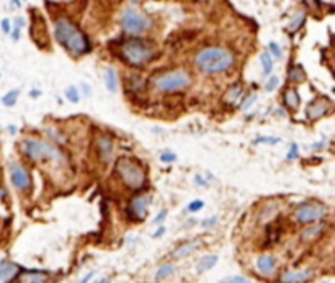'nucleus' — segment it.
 <instances>
[{"instance_id":"nucleus-1","label":"nucleus","mask_w":335,"mask_h":283,"mask_svg":"<svg viewBox=\"0 0 335 283\" xmlns=\"http://www.w3.org/2000/svg\"><path fill=\"white\" fill-rule=\"evenodd\" d=\"M54 38L71 56L79 57L92 51L89 38L67 17H57L54 20Z\"/></svg>"},{"instance_id":"nucleus-2","label":"nucleus","mask_w":335,"mask_h":283,"mask_svg":"<svg viewBox=\"0 0 335 283\" xmlns=\"http://www.w3.org/2000/svg\"><path fill=\"white\" fill-rule=\"evenodd\" d=\"M193 62L201 72L213 75L231 69L236 62V56L231 49L224 46H206L195 54Z\"/></svg>"},{"instance_id":"nucleus-3","label":"nucleus","mask_w":335,"mask_h":283,"mask_svg":"<svg viewBox=\"0 0 335 283\" xmlns=\"http://www.w3.org/2000/svg\"><path fill=\"white\" fill-rule=\"evenodd\" d=\"M119 57L131 67H142L154 57V43L131 36L119 43Z\"/></svg>"},{"instance_id":"nucleus-4","label":"nucleus","mask_w":335,"mask_h":283,"mask_svg":"<svg viewBox=\"0 0 335 283\" xmlns=\"http://www.w3.org/2000/svg\"><path fill=\"white\" fill-rule=\"evenodd\" d=\"M20 149L23 152V156L33 162H41V161H48V162H62L66 161L62 151L54 146L49 141L38 139V138H26L21 141Z\"/></svg>"},{"instance_id":"nucleus-5","label":"nucleus","mask_w":335,"mask_h":283,"mask_svg":"<svg viewBox=\"0 0 335 283\" xmlns=\"http://www.w3.org/2000/svg\"><path fill=\"white\" fill-rule=\"evenodd\" d=\"M114 175L126 189L139 190L146 185V172L139 162L131 157H118L114 162Z\"/></svg>"},{"instance_id":"nucleus-6","label":"nucleus","mask_w":335,"mask_h":283,"mask_svg":"<svg viewBox=\"0 0 335 283\" xmlns=\"http://www.w3.org/2000/svg\"><path fill=\"white\" fill-rule=\"evenodd\" d=\"M150 84L159 92L168 94V92H177V90L186 89L191 84V77L185 69H172V71L162 72V74H157L150 80Z\"/></svg>"},{"instance_id":"nucleus-7","label":"nucleus","mask_w":335,"mask_h":283,"mask_svg":"<svg viewBox=\"0 0 335 283\" xmlns=\"http://www.w3.org/2000/svg\"><path fill=\"white\" fill-rule=\"evenodd\" d=\"M150 26V20L144 13L137 12L136 8L128 7L121 15V28L126 35L136 36L144 33Z\"/></svg>"},{"instance_id":"nucleus-8","label":"nucleus","mask_w":335,"mask_h":283,"mask_svg":"<svg viewBox=\"0 0 335 283\" xmlns=\"http://www.w3.org/2000/svg\"><path fill=\"white\" fill-rule=\"evenodd\" d=\"M329 209L325 205L317 202H304L299 203L295 209V220L301 225H311V223H317L327 216Z\"/></svg>"},{"instance_id":"nucleus-9","label":"nucleus","mask_w":335,"mask_h":283,"mask_svg":"<svg viewBox=\"0 0 335 283\" xmlns=\"http://www.w3.org/2000/svg\"><path fill=\"white\" fill-rule=\"evenodd\" d=\"M152 202V195H136L126 208L128 218L132 221H144L148 216L149 203Z\"/></svg>"},{"instance_id":"nucleus-10","label":"nucleus","mask_w":335,"mask_h":283,"mask_svg":"<svg viewBox=\"0 0 335 283\" xmlns=\"http://www.w3.org/2000/svg\"><path fill=\"white\" fill-rule=\"evenodd\" d=\"M8 169H10V182L17 190L25 191L31 189V175L25 166L18 162H10Z\"/></svg>"},{"instance_id":"nucleus-11","label":"nucleus","mask_w":335,"mask_h":283,"mask_svg":"<svg viewBox=\"0 0 335 283\" xmlns=\"http://www.w3.org/2000/svg\"><path fill=\"white\" fill-rule=\"evenodd\" d=\"M255 267L261 277H273L277 273V259L273 254H261L257 257Z\"/></svg>"},{"instance_id":"nucleus-12","label":"nucleus","mask_w":335,"mask_h":283,"mask_svg":"<svg viewBox=\"0 0 335 283\" xmlns=\"http://www.w3.org/2000/svg\"><path fill=\"white\" fill-rule=\"evenodd\" d=\"M330 110V105L325 102V100H316V102H313L307 107V112L306 115L309 120H319V118H322L325 113H327Z\"/></svg>"},{"instance_id":"nucleus-13","label":"nucleus","mask_w":335,"mask_h":283,"mask_svg":"<svg viewBox=\"0 0 335 283\" xmlns=\"http://www.w3.org/2000/svg\"><path fill=\"white\" fill-rule=\"evenodd\" d=\"M21 268L13 262H7V260H0V282H8L15 280Z\"/></svg>"},{"instance_id":"nucleus-14","label":"nucleus","mask_w":335,"mask_h":283,"mask_svg":"<svg viewBox=\"0 0 335 283\" xmlns=\"http://www.w3.org/2000/svg\"><path fill=\"white\" fill-rule=\"evenodd\" d=\"M97 149H98V154H100V159H102L103 162L110 161V157H112L113 154V139L110 138V136H98L97 138Z\"/></svg>"},{"instance_id":"nucleus-15","label":"nucleus","mask_w":335,"mask_h":283,"mask_svg":"<svg viewBox=\"0 0 335 283\" xmlns=\"http://www.w3.org/2000/svg\"><path fill=\"white\" fill-rule=\"evenodd\" d=\"M311 277H313V270H309V268H304V270H286L279 275V280L293 283V282H306Z\"/></svg>"},{"instance_id":"nucleus-16","label":"nucleus","mask_w":335,"mask_h":283,"mask_svg":"<svg viewBox=\"0 0 335 283\" xmlns=\"http://www.w3.org/2000/svg\"><path fill=\"white\" fill-rule=\"evenodd\" d=\"M325 229V225L324 223H311L309 226L306 227V229H302L301 232V241H304V243H309V241H314L317 239V237L322 234Z\"/></svg>"},{"instance_id":"nucleus-17","label":"nucleus","mask_w":335,"mask_h":283,"mask_svg":"<svg viewBox=\"0 0 335 283\" xmlns=\"http://www.w3.org/2000/svg\"><path fill=\"white\" fill-rule=\"evenodd\" d=\"M244 95V85L242 84H234L227 89V92L223 95V102L226 105H236Z\"/></svg>"},{"instance_id":"nucleus-18","label":"nucleus","mask_w":335,"mask_h":283,"mask_svg":"<svg viewBox=\"0 0 335 283\" xmlns=\"http://www.w3.org/2000/svg\"><path fill=\"white\" fill-rule=\"evenodd\" d=\"M198 243L196 241H193V243H183L180 244L178 247L173 249V252H172V257L173 259H183V257H186V255H190L191 252H195L196 249H198Z\"/></svg>"},{"instance_id":"nucleus-19","label":"nucleus","mask_w":335,"mask_h":283,"mask_svg":"<svg viewBox=\"0 0 335 283\" xmlns=\"http://www.w3.org/2000/svg\"><path fill=\"white\" fill-rule=\"evenodd\" d=\"M283 102L284 105H286L290 110H298V107H299V94H298L296 89H293V87H290V89L284 90L283 94Z\"/></svg>"},{"instance_id":"nucleus-20","label":"nucleus","mask_w":335,"mask_h":283,"mask_svg":"<svg viewBox=\"0 0 335 283\" xmlns=\"http://www.w3.org/2000/svg\"><path fill=\"white\" fill-rule=\"evenodd\" d=\"M49 273L48 272H43V270H25V272H20L18 273V280L21 282H44L46 278H48Z\"/></svg>"},{"instance_id":"nucleus-21","label":"nucleus","mask_w":335,"mask_h":283,"mask_svg":"<svg viewBox=\"0 0 335 283\" xmlns=\"http://www.w3.org/2000/svg\"><path fill=\"white\" fill-rule=\"evenodd\" d=\"M218 264V255L214 254H208L205 255V257H201V260L198 264H196V272L198 273H203V272H208L211 270L214 265Z\"/></svg>"},{"instance_id":"nucleus-22","label":"nucleus","mask_w":335,"mask_h":283,"mask_svg":"<svg viewBox=\"0 0 335 283\" xmlns=\"http://www.w3.org/2000/svg\"><path fill=\"white\" fill-rule=\"evenodd\" d=\"M105 84H107L108 92H116L118 90V74L114 67H107L105 71Z\"/></svg>"},{"instance_id":"nucleus-23","label":"nucleus","mask_w":335,"mask_h":283,"mask_svg":"<svg viewBox=\"0 0 335 283\" xmlns=\"http://www.w3.org/2000/svg\"><path fill=\"white\" fill-rule=\"evenodd\" d=\"M273 61L275 59L268 51H263L260 54V64H261V69H263L261 74H263L265 77H268L273 72Z\"/></svg>"},{"instance_id":"nucleus-24","label":"nucleus","mask_w":335,"mask_h":283,"mask_svg":"<svg viewBox=\"0 0 335 283\" xmlns=\"http://www.w3.org/2000/svg\"><path fill=\"white\" fill-rule=\"evenodd\" d=\"M144 85L146 80L139 75H130L126 80V89L130 92H141V90H144Z\"/></svg>"},{"instance_id":"nucleus-25","label":"nucleus","mask_w":335,"mask_h":283,"mask_svg":"<svg viewBox=\"0 0 335 283\" xmlns=\"http://www.w3.org/2000/svg\"><path fill=\"white\" fill-rule=\"evenodd\" d=\"M288 79L293 84H301V82L306 80V72L302 71L301 66H293L290 71H288Z\"/></svg>"},{"instance_id":"nucleus-26","label":"nucleus","mask_w":335,"mask_h":283,"mask_svg":"<svg viewBox=\"0 0 335 283\" xmlns=\"http://www.w3.org/2000/svg\"><path fill=\"white\" fill-rule=\"evenodd\" d=\"M177 270V267L173 265V264L170 262H167V264H164V265H160L157 268V272H155V280H164V278H168L170 275H173Z\"/></svg>"},{"instance_id":"nucleus-27","label":"nucleus","mask_w":335,"mask_h":283,"mask_svg":"<svg viewBox=\"0 0 335 283\" xmlns=\"http://www.w3.org/2000/svg\"><path fill=\"white\" fill-rule=\"evenodd\" d=\"M18 97H20V92H18V90L15 89V90H10V92H7L0 100H2V103L5 105V107H13V105L17 103Z\"/></svg>"},{"instance_id":"nucleus-28","label":"nucleus","mask_w":335,"mask_h":283,"mask_svg":"<svg viewBox=\"0 0 335 283\" xmlns=\"http://www.w3.org/2000/svg\"><path fill=\"white\" fill-rule=\"evenodd\" d=\"M44 133L48 138H51L54 141H57V143H61V144H66V136H64L62 133H59V131L56 130V128H44Z\"/></svg>"},{"instance_id":"nucleus-29","label":"nucleus","mask_w":335,"mask_h":283,"mask_svg":"<svg viewBox=\"0 0 335 283\" xmlns=\"http://www.w3.org/2000/svg\"><path fill=\"white\" fill-rule=\"evenodd\" d=\"M66 98L71 103H79L80 102V94H79V90H77V87H74V85L67 87V89H66Z\"/></svg>"},{"instance_id":"nucleus-30","label":"nucleus","mask_w":335,"mask_h":283,"mask_svg":"<svg viewBox=\"0 0 335 283\" xmlns=\"http://www.w3.org/2000/svg\"><path fill=\"white\" fill-rule=\"evenodd\" d=\"M304 18H306L304 13H302V12H296L295 17H293V21H291L290 28H291V30H299L301 25L304 23Z\"/></svg>"},{"instance_id":"nucleus-31","label":"nucleus","mask_w":335,"mask_h":283,"mask_svg":"<svg viewBox=\"0 0 335 283\" xmlns=\"http://www.w3.org/2000/svg\"><path fill=\"white\" fill-rule=\"evenodd\" d=\"M257 100H259V94H257V92L250 94L249 97L242 100V103H241V108H242V110H244V112H245V110H249V108H250L252 105H254V103L257 102Z\"/></svg>"},{"instance_id":"nucleus-32","label":"nucleus","mask_w":335,"mask_h":283,"mask_svg":"<svg viewBox=\"0 0 335 283\" xmlns=\"http://www.w3.org/2000/svg\"><path fill=\"white\" fill-rule=\"evenodd\" d=\"M279 85V77L278 75H272L270 74L268 75V80H267V84H265V90L267 92H273L275 89Z\"/></svg>"},{"instance_id":"nucleus-33","label":"nucleus","mask_w":335,"mask_h":283,"mask_svg":"<svg viewBox=\"0 0 335 283\" xmlns=\"http://www.w3.org/2000/svg\"><path fill=\"white\" fill-rule=\"evenodd\" d=\"M268 53L277 59L281 57V48H279L278 43H275V41H270L268 43Z\"/></svg>"},{"instance_id":"nucleus-34","label":"nucleus","mask_w":335,"mask_h":283,"mask_svg":"<svg viewBox=\"0 0 335 283\" xmlns=\"http://www.w3.org/2000/svg\"><path fill=\"white\" fill-rule=\"evenodd\" d=\"M298 156H299V146H298L296 143H291L290 152L286 154V159H288V161H295Z\"/></svg>"},{"instance_id":"nucleus-35","label":"nucleus","mask_w":335,"mask_h":283,"mask_svg":"<svg viewBox=\"0 0 335 283\" xmlns=\"http://www.w3.org/2000/svg\"><path fill=\"white\" fill-rule=\"evenodd\" d=\"M279 143L278 138H268V136H260V138L254 139V144H277Z\"/></svg>"},{"instance_id":"nucleus-36","label":"nucleus","mask_w":335,"mask_h":283,"mask_svg":"<svg viewBox=\"0 0 335 283\" xmlns=\"http://www.w3.org/2000/svg\"><path fill=\"white\" fill-rule=\"evenodd\" d=\"M160 161H162L164 164H170V162L177 161V156L173 152H170V151H165V152L160 154Z\"/></svg>"},{"instance_id":"nucleus-37","label":"nucleus","mask_w":335,"mask_h":283,"mask_svg":"<svg viewBox=\"0 0 335 283\" xmlns=\"http://www.w3.org/2000/svg\"><path fill=\"white\" fill-rule=\"evenodd\" d=\"M203 207H205L203 200H193V202H190V205H188V211L196 213V211H200V209L203 208Z\"/></svg>"},{"instance_id":"nucleus-38","label":"nucleus","mask_w":335,"mask_h":283,"mask_svg":"<svg viewBox=\"0 0 335 283\" xmlns=\"http://www.w3.org/2000/svg\"><path fill=\"white\" fill-rule=\"evenodd\" d=\"M0 28H2V31L5 35H10V31H12V21L8 20V18H2V21H0Z\"/></svg>"},{"instance_id":"nucleus-39","label":"nucleus","mask_w":335,"mask_h":283,"mask_svg":"<svg viewBox=\"0 0 335 283\" xmlns=\"http://www.w3.org/2000/svg\"><path fill=\"white\" fill-rule=\"evenodd\" d=\"M224 282H234V283H249L250 282V278H247V277H242V275H231V277H227L226 280Z\"/></svg>"},{"instance_id":"nucleus-40","label":"nucleus","mask_w":335,"mask_h":283,"mask_svg":"<svg viewBox=\"0 0 335 283\" xmlns=\"http://www.w3.org/2000/svg\"><path fill=\"white\" fill-rule=\"evenodd\" d=\"M165 218H167V209H162V211H159L157 216H155L154 220H152V223H154V225H160V223H162Z\"/></svg>"},{"instance_id":"nucleus-41","label":"nucleus","mask_w":335,"mask_h":283,"mask_svg":"<svg viewBox=\"0 0 335 283\" xmlns=\"http://www.w3.org/2000/svg\"><path fill=\"white\" fill-rule=\"evenodd\" d=\"M20 35H21V28H18V26H13L12 31H10V36L13 41H18L20 39Z\"/></svg>"},{"instance_id":"nucleus-42","label":"nucleus","mask_w":335,"mask_h":283,"mask_svg":"<svg viewBox=\"0 0 335 283\" xmlns=\"http://www.w3.org/2000/svg\"><path fill=\"white\" fill-rule=\"evenodd\" d=\"M306 3V7L309 8H319L320 7V0H302Z\"/></svg>"},{"instance_id":"nucleus-43","label":"nucleus","mask_w":335,"mask_h":283,"mask_svg":"<svg viewBox=\"0 0 335 283\" xmlns=\"http://www.w3.org/2000/svg\"><path fill=\"white\" fill-rule=\"evenodd\" d=\"M165 231H167V227H165V226H159L157 231H155L154 234H152V237H154V239H159V237H162L165 234Z\"/></svg>"},{"instance_id":"nucleus-44","label":"nucleus","mask_w":335,"mask_h":283,"mask_svg":"<svg viewBox=\"0 0 335 283\" xmlns=\"http://www.w3.org/2000/svg\"><path fill=\"white\" fill-rule=\"evenodd\" d=\"M214 223H218V216H211V218H208V220H205L203 221V226L205 227H209V226H213Z\"/></svg>"},{"instance_id":"nucleus-45","label":"nucleus","mask_w":335,"mask_h":283,"mask_svg":"<svg viewBox=\"0 0 335 283\" xmlns=\"http://www.w3.org/2000/svg\"><path fill=\"white\" fill-rule=\"evenodd\" d=\"M23 25H25V20H23L21 17L15 18V26H18V28H23Z\"/></svg>"},{"instance_id":"nucleus-46","label":"nucleus","mask_w":335,"mask_h":283,"mask_svg":"<svg viewBox=\"0 0 335 283\" xmlns=\"http://www.w3.org/2000/svg\"><path fill=\"white\" fill-rule=\"evenodd\" d=\"M39 95H41V90H30V97L31 98H36V97H39Z\"/></svg>"},{"instance_id":"nucleus-47","label":"nucleus","mask_w":335,"mask_h":283,"mask_svg":"<svg viewBox=\"0 0 335 283\" xmlns=\"http://www.w3.org/2000/svg\"><path fill=\"white\" fill-rule=\"evenodd\" d=\"M195 182H196V184H198V185H203V187L206 185V180H203V179H201L200 175H196V177H195Z\"/></svg>"},{"instance_id":"nucleus-48","label":"nucleus","mask_w":335,"mask_h":283,"mask_svg":"<svg viewBox=\"0 0 335 283\" xmlns=\"http://www.w3.org/2000/svg\"><path fill=\"white\" fill-rule=\"evenodd\" d=\"M12 7L13 8H20L21 7V0H12Z\"/></svg>"},{"instance_id":"nucleus-49","label":"nucleus","mask_w":335,"mask_h":283,"mask_svg":"<svg viewBox=\"0 0 335 283\" xmlns=\"http://www.w3.org/2000/svg\"><path fill=\"white\" fill-rule=\"evenodd\" d=\"M82 89H84V92H85V94H90V92H92V90H90V87L87 85V84H84V87H82Z\"/></svg>"},{"instance_id":"nucleus-50","label":"nucleus","mask_w":335,"mask_h":283,"mask_svg":"<svg viewBox=\"0 0 335 283\" xmlns=\"http://www.w3.org/2000/svg\"><path fill=\"white\" fill-rule=\"evenodd\" d=\"M92 277H93V273H89V275H87V277H84V278H82V280L80 282H89L90 280V278Z\"/></svg>"},{"instance_id":"nucleus-51","label":"nucleus","mask_w":335,"mask_h":283,"mask_svg":"<svg viewBox=\"0 0 335 283\" xmlns=\"http://www.w3.org/2000/svg\"><path fill=\"white\" fill-rule=\"evenodd\" d=\"M8 131H10V133L13 134V133H17V128L15 126H10V128H8Z\"/></svg>"},{"instance_id":"nucleus-52","label":"nucleus","mask_w":335,"mask_h":283,"mask_svg":"<svg viewBox=\"0 0 335 283\" xmlns=\"http://www.w3.org/2000/svg\"><path fill=\"white\" fill-rule=\"evenodd\" d=\"M56 2H72V0H56Z\"/></svg>"},{"instance_id":"nucleus-53","label":"nucleus","mask_w":335,"mask_h":283,"mask_svg":"<svg viewBox=\"0 0 335 283\" xmlns=\"http://www.w3.org/2000/svg\"><path fill=\"white\" fill-rule=\"evenodd\" d=\"M195 2H208V0H195Z\"/></svg>"},{"instance_id":"nucleus-54","label":"nucleus","mask_w":335,"mask_h":283,"mask_svg":"<svg viewBox=\"0 0 335 283\" xmlns=\"http://www.w3.org/2000/svg\"><path fill=\"white\" fill-rule=\"evenodd\" d=\"M132 2H136V0H132Z\"/></svg>"}]
</instances>
